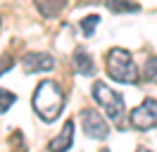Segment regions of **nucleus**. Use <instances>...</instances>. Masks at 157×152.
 <instances>
[{"label": "nucleus", "mask_w": 157, "mask_h": 152, "mask_svg": "<svg viewBox=\"0 0 157 152\" xmlns=\"http://www.w3.org/2000/svg\"><path fill=\"white\" fill-rule=\"evenodd\" d=\"M33 109L45 119V121H55L59 112L64 109V95L52 81H43L38 88L33 90Z\"/></svg>", "instance_id": "obj_1"}, {"label": "nucleus", "mask_w": 157, "mask_h": 152, "mask_svg": "<svg viewBox=\"0 0 157 152\" xmlns=\"http://www.w3.org/2000/svg\"><path fill=\"white\" fill-rule=\"evenodd\" d=\"M105 66H107V74L112 76V78L121 81V83H136L138 81V69H136V64H133V57H131V52L124 50V48L109 50Z\"/></svg>", "instance_id": "obj_2"}, {"label": "nucleus", "mask_w": 157, "mask_h": 152, "mask_svg": "<svg viewBox=\"0 0 157 152\" xmlns=\"http://www.w3.org/2000/svg\"><path fill=\"white\" fill-rule=\"evenodd\" d=\"M93 97H95V102L107 112V116L112 121H121L124 119V97L119 93H114L107 83H102V81H95L93 83Z\"/></svg>", "instance_id": "obj_3"}, {"label": "nucleus", "mask_w": 157, "mask_h": 152, "mask_svg": "<svg viewBox=\"0 0 157 152\" xmlns=\"http://www.w3.org/2000/svg\"><path fill=\"white\" fill-rule=\"evenodd\" d=\"M131 126L138 131H147V128L157 126V102L152 97H147L143 104H138L131 112Z\"/></svg>", "instance_id": "obj_4"}, {"label": "nucleus", "mask_w": 157, "mask_h": 152, "mask_svg": "<svg viewBox=\"0 0 157 152\" xmlns=\"http://www.w3.org/2000/svg\"><path fill=\"white\" fill-rule=\"evenodd\" d=\"M81 126H83V133H86L88 138L105 140V138L109 135L107 121H105L95 109H83V112H81Z\"/></svg>", "instance_id": "obj_5"}, {"label": "nucleus", "mask_w": 157, "mask_h": 152, "mask_svg": "<svg viewBox=\"0 0 157 152\" xmlns=\"http://www.w3.org/2000/svg\"><path fill=\"white\" fill-rule=\"evenodd\" d=\"M21 66L26 74H36V71H50L55 69V59L48 52H26L21 57Z\"/></svg>", "instance_id": "obj_6"}, {"label": "nucleus", "mask_w": 157, "mask_h": 152, "mask_svg": "<svg viewBox=\"0 0 157 152\" xmlns=\"http://www.w3.org/2000/svg\"><path fill=\"white\" fill-rule=\"evenodd\" d=\"M71 142H74V121L69 119V121H64L62 133H57V135L50 140L48 150L50 152H67L69 147H71Z\"/></svg>", "instance_id": "obj_7"}, {"label": "nucleus", "mask_w": 157, "mask_h": 152, "mask_svg": "<svg viewBox=\"0 0 157 152\" xmlns=\"http://www.w3.org/2000/svg\"><path fill=\"white\" fill-rule=\"evenodd\" d=\"M74 64H76L78 74L90 76L93 71H95V66H93V59H90V55L86 52V50H76V55H74Z\"/></svg>", "instance_id": "obj_8"}, {"label": "nucleus", "mask_w": 157, "mask_h": 152, "mask_svg": "<svg viewBox=\"0 0 157 152\" xmlns=\"http://www.w3.org/2000/svg\"><path fill=\"white\" fill-rule=\"evenodd\" d=\"M143 74H145V78H147V81L157 83V57H150V59H145Z\"/></svg>", "instance_id": "obj_9"}, {"label": "nucleus", "mask_w": 157, "mask_h": 152, "mask_svg": "<svg viewBox=\"0 0 157 152\" xmlns=\"http://www.w3.org/2000/svg\"><path fill=\"white\" fill-rule=\"evenodd\" d=\"M36 7H38V12L43 17H52V14H57L62 10V2H38Z\"/></svg>", "instance_id": "obj_10"}, {"label": "nucleus", "mask_w": 157, "mask_h": 152, "mask_svg": "<svg viewBox=\"0 0 157 152\" xmlns=\"http://www.w3.org/2000/svg\"><path fill=\"white\" fill-rule=\"evenodd\" d=\"M12 102H14V95H12L10 90H2V88H0V114L7 112L12 107Z\"/></svg>", "instance_id": "obj_11"}, {"label": "nucleus", "mask_w": 157, "mask_h": 152, "mask_svg": "<svg viewBox=\"0 0 157 152\" xmlns=\"http://www.w3.org/2000/svg\"><path fill=\"white\" fill-rule=\"evenodd\" d=\"M109 10H114V12H138V5L136 2H107Z\"/></svg>", "instance_id": "obj_12"}, {"label": "nucleus", "mask_w": 157, "mask_h": 152, "mask_svg": "<svg viewBox=\"0 0 157 152\" xmlns=\"http://www.w3.org/2000/svg\"><path fill=\"white\" fill-rule=\"evenodd\" d=\"M98 21H100L98 17H86L83 21H81V28H83V33H86V36H90V33H93V28L98 26Z\"/></svg>", "instance_id": "obj_13"}, {"label": "nucleus", "mask_w": 157, "mask_h": 152, "mask_svg": "<svg viewBox=\"0 0 157 152\" xmlns=\"http://www.w3.org/2000/svg\"><path fill=\"white\" fill-rule=\"evenodd\" d=\"M10 66H12V62H2V64H0V71H7Z\"/></svg>", "instance_id": "obj_14"}]
</instances>
